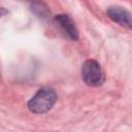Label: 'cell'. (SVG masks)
Listing matches in <instances>:
<instances>
[{
    "mask_svg": "<svg viewBox=\"0 0 132 132\" xmlns=\"http://www.w3.org/2000/svg\"><path fill=\"white\" fill-rule=\"evenodd\" d=\"M56 93L48 88L40 89L28 102L29 109L34 113H44L48 111L56 102Z\"/></svg>",
    "mask_w": 132,
    "mask_h": 132,
    "instance_id": "1",
    "label": "cell"
},
{
    "mask_svg": "<svg viewBox=\"0 0 132 132\" xmlns=\"http://www.w3.org/2000/svg\"><path fill=\"white\" fill-rule=\"evenodd\" d=\"M81 77L84 81L91 87H98L104 80L102 69L95 60H88L81 67Z\"/></svg>",
    "mask_w": 132,
    "mask_h": 132,
    "instance_id": "2",
    "label": "cell"
},
{
    "mask_svg": "<svg viewBox=\"0 0 132 132\" xmlns=\"http://www.w3.org/2000/svg\"><path fill=\"white\" fill-rule=\"evenodd\" d=\"M55 23L57 27L60 28L62 33L71 40H76L78 38V31L72 22V20L66 14H59L55 16Z\"/></svg>",
    "mask_w": 132,
    "mask_h": 132,
    "instance_id": "3",
    "label": "cell"
},
{
    "mask_svg": "<svg viewBox=\"0 0 132 132\" xmlns=\"http://www.w3.org/2000/svg\"><path fill=\"white\" fill-rule=\"evenodd\" d=\"M107 15L116 23L120 24L121 26L127 27V28H131V14L129 11H127L126 9H124L123 7L120 6H112L109 7L107 9Z\"/></svg>",
    "mask_w": 132,
    "mask_h": 132,
    "instance_id": "4",
    "label": "cell"
},
{
    "mask_svg": "<svg viewBox=\"0 0 132 132\" xmlns=\"http://www.w3.org/2000/svg\"><path fill=\"white\" fill-rule=\"evenodd\" d=\"M5 13H6V10H5L4 8H1V7H0V18H1L3 14H5Z\"/></svg>",
    "mask_w": 132,
    "mask_h": 132,
    "instance_id": "5",
    "label": "cell"
}]
</instances>
